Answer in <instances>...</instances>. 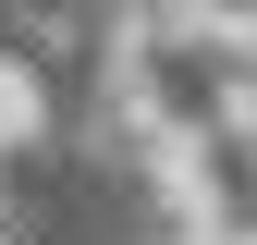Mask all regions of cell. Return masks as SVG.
<instances>
[{
  "instance_id": "cell-1",
  "label": "cell",
  "mask_w": 257,
  "mask_h": 245,
  "mask_svg": "<svg viewBox=\"0 0 257 245\" xmlns=\"http://www.w3.org/2000/svg\"><path fill=\"white\" fill-rule=\"evenodd\" d=\"M184 13H208V25H257V0H184Z\"/></svg>"
}]
</instances>
